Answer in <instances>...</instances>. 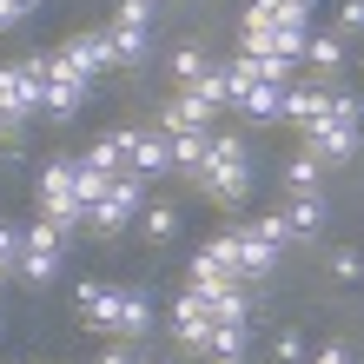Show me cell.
<instances>
[{"label":"cell","mask_w":364,"mask_h":364,"mask_svg":"<svg viewBox=\"0 0 364 364\" xmlns=\"http://www.w3.org/2000/svg\"><path fill=\"white\" fill-rule=\"evenodd\" d=\"M278 212H285L291 239H318V232H325V219H331V199H325V186H318V192H291Z\"/></svg>","instance_id":"7c38bea8"},{"label":"cell","mask_w":364,"mask_h":364,"mask_svg":"<svg viewBox=\"0 0 364 364\" xmlns=\"http://www.w3.org/2000/svg\"><path fill=\"white\" fill-rule=\"evenodd\" d=\"M345 60H351V40H345V33H331V27H311V33H305V67L325 80V87L345 73Z\"/></svg>","instance_id":"8fae6325"},{"label":"cell","mask_w":364,"mask_h":364,"mask_svg":"<svg viewBox=\"0 0 364 364\" xmlns=\"http://www.w3.org/2000/svg\"><path fill=\"white\" fill-rule=\"evenodd\" d=\"M93 364H139V351H133V345H119V338H106V351H100Z\"/></svg>","instance_id":"d590c367"},{"label":"cell","mask_w":364,"mask_h":364,"mask_svg":"<svg viewBox=\"0 0 364 364\" xmlns=\"http://www.w3.org/2000/svg\"><path fill=\"white\" fill-rule=\"evenodd\" d=\"M139 364H166V358H139Z\"/></svg>","instance_id":"ab89813d"},{"label":"cell","mask_w":364,"mask_h":364,"mask_svg":"<svg viewBox=\"0 0 364 364\" xmlns=\"http://www.w3.org/2000/svg\"><path fill=\"white\" fill-rule=\"evenodd\" d=\"M166 331H173V345H179V351H205V331H212L205 298H199V291H179V298H173V311H166Z\"/></svg>","instance_id":"9c48e42d"},{"label":"cell","mask_w":364,"mask_h":364,"mask_svg":"<svg viewBox=\"0 0 364 364\" xmlns=\"http://www.w3.org/2000/svg\"><path fill=\"white\" fill-rule=\"evenodd\" d=\"M159 331V305L146 285H119V318H113V338L119 345H139V338Z\"/></svg>","instance_id":"ba28073f"},{"label":"cell","mask_w":364,"mask_h":364,"mask_svg":"<svg viewBox=\"0 0 364 364\" xmlns=\"http://www.w3.org/2000/svg\"><path fill=\"white\" fill-rule=\"evenodd\" d=\"M33 14H40V0H0V33H14V27H27Z\"/></svg>","instance_id":"836d02e7"},{"label":"cell","mask_w":364,"mask_h":364,"mask_svg":"<svg viewBox=\"0 0 364 364\" xmlns=\"http://www.w3.org/2000/svg\"><path fill=\"white\" fill-rule=\"evenodd\" d=\"M331 33L364 40V0H338V14H331Z\"/></svg>","instance_id":"1f68e13d"},{"label":"cell","mask_w":364,"mask_h":364,"mask_svg":"<svg viewBox=\"0 0 364 364\" xmlns=\"http://www.w3.org/2000/svg\"><path fill=\"white\" fill-rule=\"evenodd\" d=\"M73 173H80V153H53L40 166V219H53L67 239L87 232V205H80V192H73Z\"/></svg>","instance_id":"7a4b0ae2"},{"label":"cell","mask_w":364,"mask_h":364,"mask_svg":"<svg viewBox=\"0 0 364 364\" xmlns=\"http://www.w3.org/2000/svg\"><path fill=\"white\" fill-rule=\"evenodd\" d=\"M205 192L219 212H239V205H252V186H259V166H252V146L239 139V133H219L212 126V153H205V173L192 179Z\"/></svg>","instance_id":"6da1fadb"},{"label":"cell","mask_w":364,"mask_h":364,"mask_svg":"<svg viewBox=\"0 0 364 364\" xmlns=\"http://www.w3.org/2000/svg\"><path fill=\"white\" fill-rule=\"evenodd\" d=\"M205 153H212V126L173 133V173H179V179H199V173H205Z\"/></svg>","instance_id":"d6986e66"},{"label":"cell","mask_w":364,"mask_h":364,"mask_svg":"<svg viewBox=\"0 0 364 364\" xmlns=\"http://www.w3.org/2000/svg\"><path fill=\"white\" fill-rule=\"evenodd\" d=\"M272 364H305V331H298V325L272 338Z\"/></svg>","instance_id":"d6a6232c"},{"label":"cell","mask_w":364,"mask_h":364,"mask_svg":"<svg viewBox=\"0 0 364 364\" xmlns=\"http://www.w3.org/2000/svg\"><path fill=\"white\" fill-rule=\"evenodd\" d=\"M80 159L100 166V173H126V159H133V133H126V126H119V133H100Z\"/></svg>","instance_id":"44dd1931"},{"label":"cell","mask_w":364,"mask_h":364,"mask_svg":"<svg viewBox=\"0 0 364 364\" xmlns=\"http://www.w3.org/2000/svg\"><path fill=\"white\" fill-rule=\"evenodd\" d=\"M146 186H153V179H139L133 166H126V173H113V186H106V199H100V205L87 212V232H93V239H106V245H113V239H126V232L139 225Z\"/></svg>","instance_id":"3957f363"},{"label":"cell","mask_w":364,"mask_h":364,"mask_svg":"<svg viewBox=\"0 0 364 364\" xmlns=\"http://www.w3.org/2000/svg\"><path fill=\"white\" fill-rule=\"evenodd\" d=\"M153 126H159L166 139H173V133H192V126H212V119H205V113H199V106H192L186 93H173V100H159V113H153Z\"/></svg>","instance_id":"603a6c76"},{"label":"cell","mask_w":364,"mask_h":364,"mask_svg":"<svg viewBox=\"0 0 364 364\" xmlns=\"http://www.w3.org/2000/svg\"><path fill=\"white\" fill-rule=\"evenodd\" d=\"M351 364H364V351H358V358H351Z\"/></svg>","instance_id":"60d3db41"},{"label":"cell","mask_w":364,"mask_h":364,"mask_svg":"<svg viewBox=\"0 0 364 364\" xmlns=\"http://www.w3.org/2000/svg\"><path fill=\"white\" fill-rule=\"evenodd\" d=\"M252 291H259V285H239V278H225L219 291H205V311H212V325H252V305H259Z\"/></svg>","instance_id":"9a60e30c"},{"label":"cell","mask_w":364,"mask_h":364,"mask_svg":"<svg viewBox=\"0 0 364 364\" xmlns=\"http://www.w3.org/2000/svg\"><path fill=\"white\" fill-rule=\"evenodd\" d=\"M87 100H93V87H80V80H67V73H47V100H40V113H47L53 126H67V119H80Z\"/></svg>","instance_id":"2e32d148"},{"label":"cell","mask_w":364,"mask_h":364,"mask_svg":"<svg viewBox=\"0 0 364 364\" xmlns=\"http://www.w3.org/2000/svg\"><path fill=\"white\" fill-rule=\"evenodd\" d=\"M199 358H212V364L252 358V325H212V331H205V351H199Z\"/></svg>","instance_id":"ffe728a7"},{"label":"cell","mask_w":364,"mask_h":364,"mask_svg":"<svg viewBox=\"0 0 364 364\" xmlns=\"http://www.w3.org/2000/svg\"><path fill=\"white\" fill-rule=\"evenodd\" d=\"M67 272V252H20V285H53Z\"/></svg>","instance_id":"484cf974"},{"label":"cell","mask_w":364,"mask_h":364,"mask_svg":"<svg viewBox=\"0 0 364 364\" xmlns=\"http://www.w3.org/2000/svg\"><path fill=\"white\" fill-rule=\"evenodd\" d=\"M27 146V119L20 113H0V153H20Z\"/></svg>","instance_id":"e575fe53"},{"label":"cell","mask_w":364,"mask_h":364,"mask_svg":"<svg viewBox=\"0 0 364 364\" xmlns=\"http://www.w3.org/2000/svg\"><path fill=\"white\" fill-rule=\"evenodd\" d=\"M325 272L338 278V285H358V278H364V252L358 245H338L331 259H325Z\"/></svg>","instance_id":"f1b7e54d"},{"label":"cell","mask_w":364,"mask_h":364,"mask_svg":"<svg viewBox=\"0 0 364 364\" xmlns=\"http://www.w3.org/2000/svg\"><path fill=\"white\" fill-rule=\"evenodd\" d=\"M252 232H259L265 245H278V252L291 245V225H285V212H252Z\"/></svg>","instance_id":"4dcf8cb0"},{"label":"cell","mask_w":364,"mask_h":364,"mask_svg":"<svg viewBox=\"0 0 364 364\" xmlns=\"http://www.w3.org/2000/svg\"><path fill=\"white\" fill-rule=\"evenodd\" d=\"M47 73H53L47 47L27 53V60H7V67H0V113L33 119V113H40V100H47Z\"/></svg>","instance_id":"5b68a950"},{"label":"cell","mask_w":364,"mask_h":364,"mask_svg":"<svg viewBox=\"0 0 364 364\" xmlns=\"http://www.w3.org/2000/svg\"><path fill=\"white\" fill-rule=\"evenodd\" d=\"M126 166H133L139 179H166V173H173V139H166L159 126H153V133H133V159H126Z\"/></svg>","instance_id":"ac0fdd59"},{"label":"cell","mask_w":364,"mask_h":364,"mask_svg":"<svg viewBox=\"0 0 364 364\" xmlns=\"http://www.w3.org/2000/svg\"><path fill=\"white\" fill-rule=\"evenodd\" d=\"M232 364H245V358H232Z\"/></svg>","instance_id":"b9f144b4"},{"label":"cell","mask_w":364,"mask_h":364,"mask_svg":"<svg viewBox=\"0 0 364 364\" xmlns=\"http://www.w3.org/2000/svg\"><path fill=\"white\" fill-rule=\"evenodd\" d=\"M305 364H351V345H318L305 351Z\"/></svg>","instance_id":"8d00e7d4"},{"label":"cell","mask_w":364,"mask_h":364,"mask_svg":"<svg viewBox=\"0 0 364 364\" xmlns=\"http://www.w3.org/2000/svg\"><path fill=\"white\" fill-rule=\"evenodd\" d=\"M7 278H20V225L0 219V285H7Z\"/></svg>","instance_id":"f546056e"},{"label":"cell","mask_w":364,"mask_h":364,"mask_svg":"<svg viewBox=\"0 0 364 364\" xmlns=\"http://www.w3.org/2000/svg\"><path fill=\"white\" fill-rule=\"evenodd\" d=\"M166 67H173V80H179V87H186V80H199V73L212 67V53L199 47V40H179V47H173V53H166Z\"/></svg>","instance_id":"4316f807"},{"label":"cell","mask_w":364,"mask_h":364,"mask_svg":"<svg viewBox=\"0 0 364 364\" xmlns=\"http://www.w3.org/2000/svg\"><path fill=\"white\" fill-rule=\"evenodd\" d=\"M278 265V245H265L259 232H252V219L239 225V285H265Z\"/></svg>","instance_id":"e0dca14e"},{"label":"cell","mask_w":364,"mask_h":364,"mask_svg":"<svg viewBox=\"0 0 364 364\" xmlns=\"http://www.w3.org/2000/svg\"><path fill=\"white\" fill-rule=\"evenodd\" d=\"M298 146H305V153L318 159V166H345L351 153H358V146H364V133H358V126H345V119H311L305 126V133H298Z\"/></svg>","instance_id":"52a82bcc"},{"label":"cell","mask_w":364,"mask_h":364,"mask_svg":"<svg viewBox=\"0 0 364 364\" xmlns=\"http://www.w3.org/2000/svg\"><path fill=\"white\" fill-rule=\"evenodd\" d=\"M192 259H205V265H219L225 278H239V225H219L199 252H192Z\"/></svg>","instance_id":"cb8c5ba5"},{"label":"cell","mask_w":364,"mask_h":364,"mask_svg":"<svg viewBox=\"0 0 364 364\" xmlns=\"http://www.w3.org/2000/svg\"><path fill=\"white\" fill-rule=\"evenodd\" d=\"M232 113H245L252 126H278V119H285V87H265V80H259V87L232 106Z\"/></svg>","instance_id":"7402d4cb"},{"label":"cell","mask_w":364,"mask_h":364,"mask_svg":"<svg viewBox=\"0 0 364 364\" xmlns=\"http://www.w3.org/2000/svg\"><path fill=\"white\" fill-rule=\"evenodd\" d=\"M153 14L159 0H119L113 20H106V53H113V67H139L146 53H153Z\"/></svg>","instance_id":"277c9868"},{"label":"cell","mask_w":364,"mask_h":364,"mask_svg":"<svg viewBox=\"0 0 364 364\" xmlns=\"http://www.w3.org/2000/svg\"><path fill=\"white\" fill-rule=\"evenodd\" d=\"M291 7H305V14H311V7H318V0H291Z\"/></svg>","instance_id":"74e56055"},{"label":"cell","mask_w":364,"mask_h":364,"mask_svg":"<svg viewBox=\"0 0 364 364\" xmlns=\"http://www.w3.org/2000/svg\"><path fill=\"white\" fill-rule=\"evenodd\" d=\"M318 173H325V166H318L305 146H298V153L285 159V192H318Z\"/></svg>","instance_id":"83f0119b"},{"label":"cell","mask_w":364,"mask_h":364,"mask_svg":"<svg viewBox=\"0 0 364 364\" xmlns=\"http://www.w3.org/2000/svg\"><path fill=\"white\" fill-rule=\"evenodd\" d=\"M325 106H331V87H325V80H291V87H285V126L305 133L311 119H325Z\"/></svg>","instance_id":"4fadbf2b"},{"label":"cell","mask_w":364,"mask_h":364,"mask_svg":"<svg viewBox=\"0 0 364 364\" xmlns=\"http://www.w3.org/2000/svg\"><path fill=\"white\" fill-rule=\"evenodd\" d=\"M179 93H186L192 106H199L205 119H219V113H232V80H225V67H219V60H212V67H205L199 80H186Z\"/></svg>","instance_id":"5bb4252c"},{"label":"cell","mask_w":364,"mask_h":364,"mask_svg":"<svg viewBox=\"0 0 364 364\" xmlns=\"http://www.w3.org/2000/svg\"><path fill=\"white\" fill-rule=\"evenodd\" d=\"M73 305H80V325H87V331L113 338V318H119V285H100V278H80Z\"/></svg>","instance_id":"30bf717a"},{"label":"cell","mask_w":364,"mask_h":364,"mask_svg":"<svg viewBox=\"0 0 364 364\" xmlns=\"http://www.w3.org/2000/svg\"><path fill=\"white\" fill-rule=\"evenodd\" d=\"M47 60H53V73L80 80V87H100L106 67H113V53H106V33H67L60 47H47Z\"/></svg>","instance_id":"8992f818"},{"label":"cell","mask_w":364,"mask_h":364,"mask_svg":"<svg viewBox=\"0 0 364 364\" xmlns=\"http://www.w3.org/2000/svg\"><path fill=\"white\" fill-rule=\"evenodd\" d=\"M139 232H146L153 245L179 239V205H173V199H146V205H139Z\"/></svg>","instance_id":"d4e9b609"},{"label":"cell","mask_w":364,"mask_h":364,"mask_svg":"<svg viewBox=\"0 0 364 364\" xmlns=\"http://www.w3.org/2000/svg\"><path fill=\"white\" fill-rule=\"evenodd\" d=\"M0 338H7V311H0Z\"/></svg>","instance_id":"f35d334b"}]
</instances>
